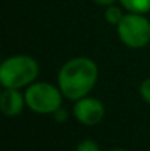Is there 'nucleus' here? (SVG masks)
Masks as SVG:
<instances>
[{
    "instance_id": "f257e3e1",
    "label": "nucleus",
    "mask_w": 150,
    "mask_h": 151,
    "mask_svg": "<svg viewBox=\"0 0 150 151\" xmlns=\"http://www.w3.org/2000/svg\"><path fill=\"white\" fill-rule=\"evenodd\" d=\"M99 79L97 63L90 57H72L57 72V87L65 99L77 101L87 97Z\"/></svg>"
},
{
    "instance_id": "f03ea898",
    "label": "nucleus",
    "mask_w": 150,
    "mask_h": 151,
    "mask_svg": "<svg viewBox=\"0 0 150 151\" xmlns=\"http://www.w3.org/2000/svg\"><path fill=\"white\" fill-rule=\"evenodd\" d=\"M38 62L30 54H13L0 65V84L3 88H27L37 81Z\"/></svg>"
},
{
    "instance_id": "7ed1b4c3",
    "label": "nucleus",
    "mask_w": 150,
    "mask_h": 151,
    "mask_svg": "<svg viewBox=\"0 0 150 151\" xmlns=\"http://www.w3.org/2000/svg\"><path fill=\"white\" fill-rule=\"evenodd\" d=\"M27 107L37 114H53L62 107L63 94L57 85L36 81L25 90Z\"/></svg>"
},
{
    "instance_id": "20e7f679",
    "label": "nucleus",
    "mask_w": 150,
    "mask_h": 151,
    "mask_svg": "<svg viewBox=\"0 0 150 151\" xmlns=\"http://www.w3.org/2000/svg\"><path fill=\"white\" fill-rule=\"evenodd\" d=\"M116 34L124 46L134 50L143 49L150 43V21L146 15L127 12L116 25Z\"/></svg>"
},
{
    "instance_id": "39448f33",
    "label": "nucleus",
    "mask_w": 150,
    "mask_h": 151,
    "mask_svg": "<svg viewBox=\"0 0 150 151\" xmlns=\"http://www.w3.org/2000/svg\"><path fill=\"white\" fill-rule=\"evenodd\" d=\"M72 114L84 126H96L104 119L106 109L104 104L96 97H83L74 101Z\"/></svg>"
},
{
    "instance_id": "423d86ee",
    "label": "nucleus",
    "mask_w": 150,
    "mask_h": 151,
    "mask_svg": "<svg viewBox=\"0 0 150 151\" xmlns=\"http://www.w3.org/2000/svg\"><path fill=\"white\" fill-rule=\"evenodd\" d=\"M27 107L25 94L21 93L18 88H4L0 96V109L4 116L7 117H16L19 116L24 109Z\"/></svg>"
},
{
    "instance_id": "0eeeda50",
    "label": "nucleus",
    "mask_w": 150,
    "mask_h": 151,
    "mask_svg": "<svg viewBox=\"0 0 150 151\" xmlns=\"http://www.w3.org/2000/svg\"><path fill=\"white\" fill-rule=\"evenodd\" d=\"M119 4L131 13L146 15L150 12V0H118Z\"/></svg>"
},
{
    "instance_id": "6e6552de",
    "label": "nucleus",
    "mask_w": 150,
    "mask_h": 151,
    "mask_svg": "<svg viewBox=\"0 0 150 151\" xmlns=\"http://www.w3.org/2000/svg\"><path fill=\"white\" fill-rule=\"evenodd\" d=\"M121 7H122V6H121ZM121 7H118L116 4H110V6L106 7V10H104V21H106L109 25L116 27V25L122 21V18H124L125 13L122 12Z\"/></svg>"
},
{
    "instance_id": "1a4fd4ad",
    "label": "nucleus",
    "mask_w": 150,
    "mask_h": 151,
    "mask_svg": "<svg viewBox=\"0 0 150 151\" xmlns=\"http://www.w3.org/2000/svg\"><path fill=\"white\" fill-rule=\"evenodd\" d=\"M75 151H100V147L93 139H84V141L78 142Z\"/></svg>"
},
{
    "instance_id": "9d476101",
    "label": "nucleus",
    "mask_w": 150,
    "mask_h": 151,
    "mask_svg": "<svg viewBox=\"0 0 150 151\" xmlns=\"http://www.w3.org/2000/svg\"><path fill=\"white\" fill-rule=\"evenodd\" d=\"M138 91H140L141 99H143V100H144L150 106V76H149V78H146L144 81H141Z\"/></svg>"
},
{
    "instance_id": "9b49d317",
    "label": "nucleus",
    "mask_w": 150,
    "mask_h": 151,
    "mask_svg": "<svg viewBox=\"0 0 150 151\" xmlns=\"http://www.w3.org/2000/svg\"><path fill=\"white\" fill-rule=\"evenodd\" d=\"M51 116H53V119H54V120H57L59 123H62V122H65V120L68 119V111H66L63 107H60V109H59V110H56Z\"/></svg>"
},
{
    "instance_id": "f8f14e48",
    "label": "nucleus",
    "mask_w": 150,
    "mask_h": 151,
    "mask_svg": "<svg viewBox=\"0 0 150 151\" xmlns=\"http://www.w3.org/2000/svg\"><path fill=\"white\" fill-rule=\"evenodd\" d=\"M96 4H99V6H104V7H107V6H110V4H115L118 0H93Z\"/></svg>"
},
{
    "instance_id": "ddd939ff",
    "label": "nucleus",
    "mask_w": 150,
    "mask_h": 151,
    "mask_svg": "<svg viewBox=\"0 0 150 151\" xmlns=\"http://www.w3.org/2000/svg\"><path fill=\"white\" fill-rule=\"evenodd\" d=\"M109 151H128V150H125V148H112Z\"/></svg>"
}]
</instances>
